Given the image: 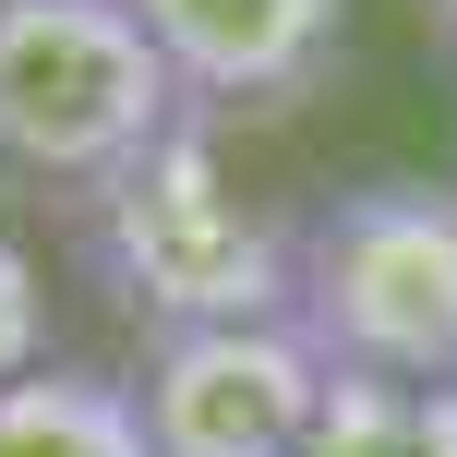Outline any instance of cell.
I'll list each match as a JSON object with an SVG mask.
<instances>
[{
  "label": "cell",
  "instance_id": "6da1fadb",
  "mask_svg": "<svg viewBox=\"0 0 457 457\" xmlns=\"http://www.w3.org/2000/svg\"><path fill=\"white\" fill-rule=\"evenodd\" d=\"M289 325L337 386L457 397V193L349 181L289 217Z\"/></svg>",
  "mask_w": 457,
  "mask_h": 457
},
{
  "label": "cell",
  "instance_id": "ba28073f",
  "mask_svg": "<svg viewBox=\"0 0 457 457\" xmlns=\"http://www.w3.org/2000/svg\"><path fill=\"white\" fill-rule=\"evenodd\" d=\"M37 337H48V301H37V265L0 241V386L37 373Z\"/></svg>",
  "mask_w": 457,
  "mask_h": 457
},
{
  "label": "cell",
  "instance_id": "7a4b0ae2",
  "mask_svg": "<svg viewBox=\"0 0 457 457\" xmlns=\"http://www.w3.org/2000/svg\"><path fill=\"white\" fill-rule=\"evenodd\" d=\"M193 120L133 0H0V169L96 193Z\"/></svg>",
  "mask_w": 457,
  "mask_h": 457
},
{
  "label": "cell",
  "instance_id": "52a82bcc",
  "mask_svg": "<svg viewBox=\"0 0 457 457\" xmlns=\"http://www.w3.org/2000/svg\"><path fill=\"white\" fill-rule=\"evenodd\" d=\"M301 457H457V397H397V386H337Z\"/></svg>",
  "mask_w": 457,
  "mask_h": 457
},
{
  "label": "cell",
  "instance_id": "8992f818",
  "mask_svg": "<svg viewBox=\"0 0 457 457\" xmlns=\"http://www.w3.org/2000/svg\"><path fill=\"white\" fill-rule=\"evenodd\" d=\"M0 457H157L145 445V410L120 373H12L0 386Z\"/></svg>",
  "mask_w": 457,
  "mask_h": 457
},
{
  "label": "cell",
  "instance_id": "5b68a950",
  "mask_svg": "<svg viewBox=\"0 0 457 457\" xmlns=\"http://www.w3.org/2000/svg\"><path fill=\"white\" fill-rule=\"evenodd\" d=\"M193 109H277L337 61L349 0H133Z\"/></svg>",
  "mask_w": 457,
  "mask_h": 457
},
{
  "label": "cell",
  "instance_id": "277c9868",
  "mask_svg": "<svg viewBox=\"0 0 457 457\" xmlns=\"http://www.w3.org/2000/svg\"><path fill=\"white\" fill-rule=\"evenodd\" d=\"M325 397H337V373L289 313L169 325V337H145V373H133L157 457H301Z\"/></svg>",
  "mask_w": 457,
  "mask_h": 457
},
{
  "label": "cell",
  "instance_id": "3957f363",
  "mask_svg": "<svg viewBox=\"0 0 457 457\" xmlns=\"http://www.w3.org/2000/svg\"><path fill=\"white\" fill-rule=\"evenodd\" d=\"M96 277L145 313V337L228 325V313H289V228L253 205L217 169V145L181 120L157 157L96 181Z\"/></svg>",
  "mask_w": 457,
  "mask_h": 457
},
{
  "label": "cell",
  "instance_id": "9c48e42d",
  "mask_svg": "<svg viewBox=\"0 0 457 457\" xmlns=\"http://www.w3.org/2000/svg\"><path fill=\"white\" fill-rule=\"evenodd\" d=\"M421 12H434V37H445V48H457V0H421Z\"/></svg>",
  "mask_w": 457,
  "mask_h": 457
}]
</instances>
